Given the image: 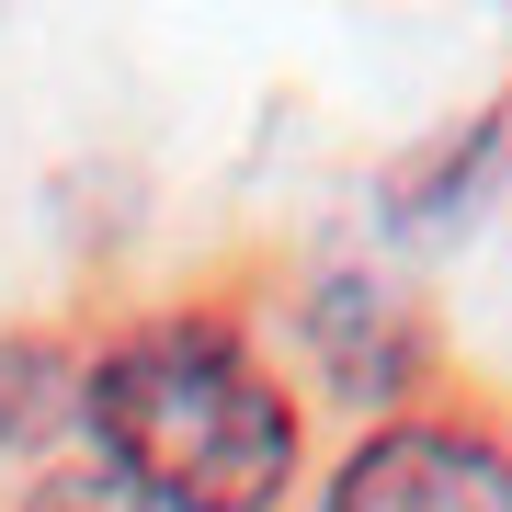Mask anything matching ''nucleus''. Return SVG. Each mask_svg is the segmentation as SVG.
Wrapping results in <instances>:
<instances>
[{"mask_svg":"<svg viewBox=\"0 0 512 512\" xmlns=\"http://www.w3.org/2000/svg\"><path fill=\"white\" fill-rule=\"evenodd\" d=\"M80 421L103 444V478L137 512H262V501H285V467H296L285 387L217 319L126 330L80 376Z\"/></svg>","mask_w":512,"mask_h":512,"instance_id":"obj_1","label":"nucleus"},{"mask_svg":"<svg viewBox=\"0 0 512 512\" xmlns=\"http://www.w3.org/2000/svg\"><path fill=\"white\" fill-rule=\"evenodd\" d=\"M330 512H512V456L456 421H387L342 456Z\"/></svg>","mask_w":512,"mask_h":512,"instance_id":"obj_2","label":"nucleus"},{"mask_svg":"<svg viewBox=\"0 0 512 512\" xmlns=\"http://www.w3.org/2000/svg\"><path fill=\"white\" fill-rule=\"evenodd\" d=\"M23 512H137V501L114 490L103 467H46L35 490H23Z\"/></svg>","mask_w":512,"mask_h":512,"instance_id":"obj_3","label":"nucleus"}]
</instances>
